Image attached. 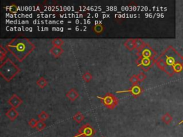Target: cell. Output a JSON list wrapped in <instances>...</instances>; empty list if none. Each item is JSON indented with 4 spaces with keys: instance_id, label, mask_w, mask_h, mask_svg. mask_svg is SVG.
<instances>
[{
    "instance_id": "cell-1",
    "label": "cell",
    "mask_w": 183,
    "mask_h": 137,
    "mask_svg": "<svg viewBox=\"0 0 183 137\" xmlns=\"http://www.w3.org/2000/svg\"><path fill=\"white\" fill-rule=\"evenodd\" d=\"M182 62V56L173 46H169L158 57L155 59V64L161 71L165 72L169 76L175 74V66Z\"/></svg>"
},
{
    "instance_id": "cell-2",
    "label": "cell",
    "mask_w": 183,
    "mask_h": 137,
    "mask_svg": "<svg viewBox=\"0 0 183 137\" xmlns=\"http://www.w3.org/2000/svg\"><path fill=\"white\" fill-rule=\"evenodd\" d=\"M7 50L15 59L23 61L36 48V46L28 38H14L6 45Z\"/></svg>"
},
{
    "instance_id": "cell-3",
    "label": "cell",
    "mask_w": 183,
    "mask_h": 137,
    "mask_svg": "<svg viewBox=\"0 0 183 137\" xmlns=\"http://www.w3.org/2000/svg\"><path fill=\"white\" fill-rule=\"evenodd\" d=\"M20 72L21 69L16 65L10 58H7L0 65V76L7 82L12 81Z\"/></svg>"
},
{
    "instance_id": "cell-4",
    "label": "cell",
    "mask_w": 183,
    "mask_h": 137,
    "mask_svg": "<svg viewBox=\"0 0 183 137\" xmlns=\"http://www.w3.org/2000/svg\"><path fill=\"white\" fill-rule=\"evenodd\" d=\"M97 98L101 101V103L105 107H107L109 109H111V110L114 109L119 104V99L112 93L107 92L106 93L105 96H97Z\"/></svg>"
},
{
    "instance_id": "cell-5",
    "label": "cell",
    "mask_w": 183,
    "mask_h": 137,
    "mask_svg": "<svg viewBox=\"0 0 183 137\" xmlns=\"http://www.w3.org/2000/svg\"><path fill=\"white\" fill-rule=\"evenodd\" d=\"M136 55L137 56V58L145 57L150 58V59H155L157 56V52L149 44L146 43L145 45L143 47V48L141 49L140 50L137 51Z\"/></svg>"
},
{
    "instance_id": "cell-6",
    "label": "cell",
    "mask_w": 183,
    "mask_h": 137,
    "mask_svg": "<svg viewBox=\"0 0 183 137\" xmlns=\"http://www.w3.org/2000/svg\"><path fill=\"white\" fill-rule=\"evenodd\" d=\"M136 64L143 72H148L155 64V59L140 57L136 59Z\"/></svg>"
},
{
    "instance_id": "cell-7",
    "label": "cell",
    "mask_w": 183,
    "mask_h": 137,
    "mask_svg": "<svg viewBox=\"0 0 183 137\" xmlns=\"http://www.w3.org/2000/svg\"><path fill=\"white\" fill-rule=\"evenodd\" d=\"M143 89L142 87L139 84H135L132 85L129 89L124 91H116L117 94H122V93H129V94L132 95L134 98H137L140 96L141 94L143 93Z\"/></svg>"
},
{
    "instance_id": "cell-8",
    "label": "cell",
    "mask_w": 183,
    "mask_h": 137,
    "mask_svg": "<svg viewBox=\"0 0 183 137\" xmlns=\"http://www.w3.org/2000/svg\"><path fill=\"white\" fill-rule=\"evenodd\" d=\"M78 133L81 134L83 137H93L96 134V130L92 127L91 124H86L80 127Z\"/></svg>"
},
{
    "instance_id": "cell-9",
    "label": "cell",
    "mask_w": 183,
    "mask_h": 137,
    "mask_svg": "<svg viewBox=\"0 0 183 137\" xmlns=\"http://www.w3.org/2000/svg\"><path fill=\"white\" fill-rule=\"evenodd\" d=\"M7 103H8L12 108L17 109V108L23 103V101L19 96H17L16 94H14L10 98H9V100L7 101Z\"/></svg>"
},
{
    "instance_id": "cell-10",
    "label": "cell",
    "mask_w": 183,
    "mask_h": 137,
    "mask_svg": "<svg viewBox=\"0 0 183 137\" xmlns=\"http://www.w3.org/2000/svg\"><path fill=\"white\" fill-rule=\"evenodd\" d=\"M66 96H67V98H68L69 101L73 102V101H76V100L79 98V96H80V94H79V92L76 90L75 89L72 88L67 91V94H66Z\"/></svg>"
},
{
    "instance_id": "cell-11",
    "label": "cell",
    "mask_w": 183,
    "mask_h": 137,
    "mask_svg": "<svg viewBox=\"0 0 183 137\" xmlns=\"http://www.w3.org/2000/svg\"><path fill=\"white\" fill-rule=\"evenodd\" d=\"M19 113L14 108H11L6 112V116L9 118V119L11 120L12 121H14L16 118L19 116Z\"/></svg>"
},
{
    "instance_id": "cell-12",
    "label": "cell",
    "mask_w": 183,
    "mask_h": 137,
    "mask_svg": "<svg viewBox=\"0 0 183 137\" xmlns=\"http://www.w3.org/2000/svg\"><path fill=\"white\" fill-rule=\"evenodd\" d=\"M64 49L62 47H53L50 49L49 50V53L52 54V56H54L55 58L60 57V56L63 54Z\"/></svg>"
},
{
    "instance_id": "cell-13",
    "label": "cell",
    "mask_w": 183,
    "mask_h": 137,
    "mask_svg": "<svg viewBox=\"0 0 183 137\" xmlns=\"http://www.w3.org/2000/svg\"><path fill=\"white\" fill-rule=\"evenodd\" d=\"M104 30H105V26L102 24H96L92 27V31L97 35H100L102 33H103Z\"/></svg>"
},
{
    "instance_id": "cell-14",
    "label": "cell",
    "mask_w": 183,
    "mask_h": 137,
    "mask_svg": "<svg viewBox=\"0 0 183 137\" xmlns=\"http://www.w3.org/2000/svg\"><path fill=\"white\" fill-rule=\"evenodd\" d=\"M124 47L127 50L133 51L135 49V39H128L127 41L124 42Z\"/></svg>"
},
{
    "instance_id": "cell-15",
    "label": "cell",
    "mask_w": 183,
    "mask_h": 137,
    "mask_svg": "<svg viewBox=\"0 0 183 137\" xmlns=\"http://www.w3.org/2000/svg\"><path fill=\"white\" fill-rule=\"evenodd\" d=\"M173 116L172 115L170 114V113H165L163 116H162V121L163 122L164 124L166 125H169V124H171V122L173 121Z\"/></svg>"
},
{
    "instance_id": "cell-16",
    "label": "cell",
    "mask_w": 183,
    "mask_h": 137,
    "mask_svg": "<svg viewBox=\"0 0 183 137\" xmlns=\"http://www.w3.org/2000/svg\"><path fill=\"white\" fill-rule=\"evenodd\" d=\"M36 84H37V86L40 89H44L48 85V81H47V80L46 79L45 77L42 76V77H40L39 79L36 81Z\"/></svg>"
},
{
    "instance_id": "cell-17",
    "label": "cell",
    "mask_w": 183,
    "mask_h": 137,
    "mask_svg": "<svg viewBox=\"0 0 183 137\" xmlns=\"http://www.w3.org/2000/svg\"><path fill=\"white\" fill-rule=\"evenodd\" d=\"M85 118V116H84L80 111H78V112H77L76 114L74 115V116H73V120L75 121L77 124H80L84 121Z\"/></svg>"
},
{
    "instance_id": "cell-18",
    "label": "cell",
    "mask_w": 183,
    "mask_h": 137,
    "mask_svg": "<svg viewBox=\"0 0 183 137\" xmlns=\"http://www.w3.org/2000/svg\"><path fill=\"white\" fill-rule=\"evenodd\" d=\"M135 49L137 51L140 50L141 49L143 48V47L145 45V42L142 39H135Z\"/></svg>"
},
{
    "instance_id": "cell-19",
    "label": "cell",
    "mask_w": 183,
    "mask_h": 137,
    "mask_svg": "<svg viewBox=\"0 0 183 137\" xmlns=\"http://www.w3.org/2000/svg\"><path fill=\"white\" fill-rule=\"evenodd\" d=\"M8 52L9 51L7 50V49L4 48L3 46L0 47V61H1V63H3V60L5 58V56H6Z\"/></svg>"
},
{
    "instance_id": "cell-20",
    "label": "cell",
    "mask_w": 183,
    "mask_h": 137,
    "mask_svg": "<svg viewBox=\"0 0 183 137\" xmlns=\"http://www.w3.org/2000/svg\"><path fill=\"white\" fill-rule=\"evenodd\" d=\"M64 43H65L64 40L60 39V38H56V39H54L52 41V44L53 46L57 47H62V46L64 44Z\"/></svg>"
},
{
    "instance_id": "cell-21",
    "label": "cell",
    "mask_w": 183,
    "mask_h": 137,
    "mask_svg": "<svg viewBox=\"0 0 183 137\" xmlns=\"http://www.w3.org/2000/svg\"><path fill=\"white\" fill-rule=\"evenodd\" d=\"M82 78L85 81V83H89L92 80V75L90 72H86L85 74L82 75Z\"/></svg>"
},
{
    "instance_id": "cell-22",
    "label": "cell",
    "mask_w": 183,
    "mask_h": 137,
    "mask_svg": "<svg viewBox=\"0 0 183 137\" xmlns=\"http://www.w3.org/2000/svg\"><path fill=\"white\" fill-rule=\"evenodd\" d=\"M49 117V115L45 111H41L40 114H38V118H39V120H41V121H46V120H47Z\"/></svg>"
},
{
    "instance_id": "cell-23",
    "label": "cell",
    "mask_w": 183,
    "mask_h": 137,
    "mask_svg": "<svg viewBox=\"0 0 183 137\" xmlns=\"http://www.w3.org/2000/svg\"><path fill=\"white\" fill-rule=\"evenodd\" d=\"M45 127H46V124L45 123V121L39 120L37 122V125H36V129H37L39 131H42Z\"/></svg>"
},
{
    "instance_id": "cell-24",
    "label": "cell",
    "mask_w": 183,
    "mask_h": 137,
    "mask_svg": "<svg viewBox=\"0 0 183 137\" xmlns=\"http://www.w3.org/2000/svg\"><path fill=\"white\" fill-rule=\"evenodd\" d=\"M137 78H138L139 82L142 83V82H143L147 78V76H146V74L144 72H140L137 74Z\"/></svg>"
},
{
    "instance_id": "cell-25",
    "label": "cell",
    "mask_w": 183,
    "mask_h": 137,
    "mask_svg": "<svg viewBox=\"0 0 183 137\" xmlns=\"http://www.w3.org/2000/svg\"><path fill=\"white\" fill-rule=\"evenodd\" d=\"M129 81H130V83L132 85L138 84L137 83L139 82V80H138V78H137V75H136V74H134V75L132 76L131 77L129 78Z\"/></svg>"
},
{
    "instance_id": "cell-26",
    "label": "cell",
    "mask_w": 183,
    "mask_h": 137,
    "mask_svg": "<svg viewBox=\"0 0 183 137\" xmlns=\"http://www.w3.org/2000/svg\"><path fill=\"white\" fill-rule=\"evenodd\" d=\"M37 122H38V121H36V120L34 119V118H31V119L28 122V124H29V126H30V127H32V128H33V129H34V128L36 127V125H37Z\"/></svg>"
},
{
    "instance_id": "cell-27",
    "label": "cell",
    "mask_w": 183,
    "mask_h": 137,
    "mask_svg": "<svg viewBox=\"0 0 183 137\" xmlns=\"http://www.w3.org/2000/svg\"><path fill=\"white\" fill-rule=\"evenodd\" d=\"M10 12L12 13H16L17 12V7H16V4H12L10 5Z\"/></svg>"
},
{
    "instance_id": "cell-28",
    "label": "cell",
    "mask_w": 183,
    "mask_h": 137,
    "mask_svg": "<svg viewBox=\"0 0 183 137\" xmlns=\"http://www.w3.org/2000/svg\"><path fill=\"white\" fill-rule=\"evenodd\" d=\"M73 137H83V136H82L81 134H80V133H77V134H76Z\"/></svg>"
},
{
    "instance_id": "cell-29",
    "label": "cell",
    "mask_w": 183,
    "mask_h": 137,
    "mask_svg": "<svg viewBox=\"0 0 183 137\" xmlns=\"http://www.w3.org/2000/svg\"><path fill=\"white\" fill-rule=\"evenodd\" d=\"M183 124V119L181 121L179 122L178 124H177V126H180V125H181V124Z\"/></svg>"
},
{
    "instance_id": "cell-30",
    "label": "cell",
    "mask_w": 183,
    "mask_h": 137,
    "mask_svg": "<svg viewBox=\"0 0 183 137\" xmlns=\"http://www.w3.org/2000/svg\"><path fill=\"white\" fill-rule=\"evenodd\" d=\"M182 63H183V55H182Z\"/></svg>"
},
{
    "instance_id": "cell-31",
    "label": "cell",
    "mask_w": 183,
    "mask_h": 137,
    "mask_svg": "<svg viewBox=\"0 0 183 137\" xmlns=\"http://www.w3.org/2000/svg\"><path fill=\"white\" fill-rule=\"evenodd\" d=\"M102 137H105V136H102Z\"/></svg>"
}]
</instances>
